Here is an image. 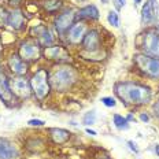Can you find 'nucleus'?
<instances>
[{
  "label": "nucleus",
  "mask_w": 159,
  "mask_h": 159,
  "mask_svg": "<svg viewBox=\"0 0 159 159\" xmlns=\"http://www.w3.org/2000/svg\"><path fill=\"white\" fill-rule=\"evenodd\" d=\"M154 112H155V115H157V117L159 118V100L154 104Z\"/></svg>",
  "instance_id": "bb28decb"
},
{
  "label": "nucleus",
  "mask_w": 159,
  "mask_h": 159,
  "mask_svg": "<svg viewBox=\"0 0 159 159\" xmlns=\"http://www.w3.org/2000/svg\"><path fill=\"white\" fill-rule=\"evenodd\" d=\"M80 18H87V19H98L99 18V10L96 6H85L78 11Z\"/></svg>",
  "instance_id": "a211bd4d"
},
{
  "label": "nucleus",
  "mask_w": 159,
  "mask_h": 159,
  "mask_svg": "<svg viewBox=\"0 0 159 159\" xmlns=\"http://www.w3.org/2000/svg\"><path fill=\"white\" fill-rule=\"evenodd\" d=\"M119 3H121L122 6H125V3H126V0H119Z\"/></svg>",
  "instance_id": "473e14b6"
},
{
  "label": "nucleus",
  "mask_w": 159,
  "mask_h": 159,
  "mask_svg": "<svg viewBox=\"0 0 159 159\" xmlns=\"http://www.w3.org/2000/svg\"><path fill=\"white\" fill-rule=\"evenodd\" d=\"M62 7V0H47L44 3V8L48 12H55Z\"/></svg>",
  "instance_id": "aec40b11"
},
{
  "label": "nucleus",
  "mask_w": 159,
  "mask_h": 159,
  "mask_svg": "<svg viewBox=\"0 0 159 159\" xmlns=\"http://www.w3.org/2000/svg\"><path fill=\"white\" fill-rule=\"evenodd\" d=\"M155 152H157V155L159 157V144H157V145H155Z\"/></svg>",
  "instance_id": "7c9ffc66"
},
{
  "label": "nucleus",
  "mask_w": 159,
  "mask_h": 159,
  "mask_svg": "<svg viewBox=\"0 0 159 159\" xmlns=\"http://www.w3.org/2000/svg\"><path fill=\"white\" fill-rule=\"evenodd\" d=\"M29 125H32V126H43V125L45 124L44 121H41V119H30V121L28 122Z\"/></svg>",
  "instance_id": "a878e982"
},
{
  "label": "nucleus",
  "mask_w": 159,
  "mask_h": 159,
  "mask_svg": "<svg viewBox=\"0 0 159 159\" xmlns=\"http://www.w3.org/2000/svg\"><path fill=\"white\" fill-rule=\"evenodd\" d=\"M11 2V4H18V0H10Z\"/></svg>",
  "instance_id": "2f4dec72"
},
{
  "label": "nucleus",
  "mask_w": 159,
  "mask_h": 159,
  "mask_svg": "<svg viewBox=\"0 0 159 159\" xmlns=\"http://www.w3.org/2000/svg\"><path fill=\"white\" fill-rule=\"evenodd\" d=\"M8 67L14 74L24 75L28 71V65L24 62V59L19 55H11L8 59Z\"/></svg>",
  "instance_id": "f8f14e48"
},
{
  "label": "nucleus",
  "mask_w": 159,
  "mask_h": 159,
  "mask_svg": "<svg viewBox=\"0 0 159 159\" xmlns=\"http://www.w3.org/2000/svg\"><path fill=\"white\" fill-rule=\"evenodd\" d=\"M44 55L48 59H59V61H65L69 59V52L62 47V45H54V47H47L44 51Z\"/></svg>",
  "instance_id": "ddd939ff"
},
{
  "label": "nucleus",
  "mask_w": 159,
  "mask_h": 159,
  "mask_svg": "<svg viewBox=\"0 0 159 159\" xmlns=\"http://www.w3.org/2000/svg\"><path fill=\"white\" fill-rule=\"evenodd\" d=\"M10 89L14 93V96H18L21 99H28L32 93L30 82H28L24 77H16L8 81Z\"/></svg>",
  "instance_id": "39448f33"
},
{
  "label": "nucleus",
  "mask_w": 159,
  "mask_h": 159,
  "mask_svg": "<svg viewBox=\"0 0 159 159\" xmlns=\"http://www.w3.org/2000/svg\"><path fill=\"white\" fill-rule=\"evenodd\" d=\"M157 34L159 36V22H158V26H157Z\"/></svg>",
  "instance_id": "72a5a7b5"
},
{
  "label": "nucleus",
  "mask_w": 159,
  "mask_h": 159,
  "mask_svg": "<svg viewBox=\"0 0 159 159\" xmlns=\"http://www.w3.org/2000/svg\"><path fill=\"white\" fill-rule=\"evenodd\" d=\"M74 11L73 10H66L62 14L58 15V18L55 19V28L58 29V32H65L67 29H70L74 22Z\"/></svg>",
  "instance_id": "6e6552de"
},
{
  "label": "nucleus",
  "mask_w": 159,
  "mask_h": 159,
  "mask_svg": "<svg viewBox=\"0 0 159 159\" xmlns=\"http://www.w3.org/2000/svg\"><path fill=\"white\" fill-rule=\"evenodd\" d=\"M99 45H100V36H99V32L95 30V29L87 32L84 40H82V47H84L85 51H88V52L99 51Z\"/></svg>",
  "instance_id": "1a4fd4ad"
},
{
  "label": "nucleus",
  "mask_w": 159,
  "mask_h": 159,
  "mask_svg": "<svg viewBox=\"0 0 159 159\" xmlns=\"http://www.w3.org/2000/svg\"><path fill=\"white\" fill-rule=\"evenodd\" d=\"M115 95L125 104L132 106L147 104L152 96L150 88L137 82H118L115 85Z\"/></svg>",
  "instance_id": "f257e3e1"
},
{
  "label": "nucleus",
  "mask_w": 159,
  "mask_h": 159,
  "mask_svg": "<svg viewBox=\"0 0 159 159\" xmlns=\"http://www.w3.org/2000/svg\"><path fill=\"white\" fill-rule=\"evenodd\" d=\"M143 49L147 55L159 59V36L157 32H147L143 37Z\"/></svg>",
  "instance_id": "0eeeda50"
},
{
  "label": "nucleus",
  "mask_w": 159,
  "mask_h": 159,
  "mask_svg": "<svg viewBox=\"0 0 159 159\" xmlns=\"http://www.w3.org/2000/svg\"><path fill=\"white\" fill-rule=\"evenodd\" d=\"M141 2V0H134V3H136V4H139V3H140Z\"/></svg>",
  "instance_id": "f704fd0d"
},
{
  "label": "nucleus",
  "mask_w": 159,
  "mask_h": 159,
  "mask_svg": "<svg viewBox=\"0 0 159 159\" xmlns=\"http://www.w3.org/2000/svg\"><path fill=\"white\" fill-rule=\"evenodd\" d=\"M30 87L37 99L41 100V99L47 98L49 89H51V85H49L48 73L45 69H40L33 74V77L30 78Z\"/></svg>",
  "instance_id": "7ed1b4c3"
},
{
  "label": "nucleus",
  "mask_w": 159,
  "mask_h": 159,
  "mask_svg": "<svg viewBox=\"0 0 159 159\" xmlns=\"http://www.w3.org/2000/svg\"><path fill=\"white\" fill-rule=\"evenodd\" d=\"M48 80H49V85H51V88L54 91L66 92L77 81V71L71 66L61 65L52 70V73L48 75Z\"/></svg>",
  "instance_id": "f03ea898"
},
{
  "label": "nucleus",
  "mask_w": 159,
  "mask_h": 159,
  "mask_svg": "<svg viewBox=\"0 0 159 159\" xmlns=\"http://www.w3.org/2000/svg\"><path fill=\"white\" fill-rule=\"evenodd\" d=\"M8 15L4 8H0V26H4L8 22Z\"/></svg>",
  "instance_id": "b1692460"
},
{
  "label": "nucleus",
  "mask_w": 159,
  "mask_h": 159,
  "mask_svg": "<svg viewBox=\"0 0 159 159\" xmlns=\"http://www.w3.org/2000/svg\"><path fill=\"white\" fill-rule=\"evenodd\" d=\"M140 119H141L143 122H148V121H150V117H148L147 114H141V115H140Z\"/></svg>",
  "instance_id": "cd10ccee"
},
{
  "label": "nucleus",
  "mask_w": 159,
  "mask_h": 159,
  "mask_svg": "<svg viewBox=\"0 0 159 159\" xmlns=\"http://www.w3.org/2000/svg\"><path fill=\"white\" fill-rule=\"evenodd\" d=\"M102 2H103V3H107V0H102Z\"/></svg>",
  "instance_id": "c9c22d12"
},
{
  "label": "nucleus",
  "mask_w": 159,
  "mask_h": 159,
  "mask_svg": "<svg viewBox=\"0 0 159 159\" xmlns=\"http://www.w3.org/2000/svg\"><path fill=\"white\" fill-rule=\"evenodd\" d=\"M128 144H129V145H130V148H132V150H133L134 152H139V150H137V147H136V144L133 143V141H128Z\"/></svg>",
  "instance_id": "c85d7f7f"
},
{
  "label": "nucleus",
  "mask_w": 159,
  "mask_h": 159,
  "mask_svg": "<svg viewBox=\"0 0 159 159\" xmlns=\"http://www.w3.org/2000/svg\"><path fill=\"white\" fill-rule=\"evenodd\" d=\"M19 56H21L24 61H37L41 56V47L37 43L33 41H24L19 45Z\"/></svg>",
  "instance_id": "423d86ee"
},
{
  "label": "nucleus",
  "mask_w": 159,
  "mask_h": 159,
  "mask_svg": "<svg viewBox=\"0 0 159 159\" xmlns=\"http://www.w3.org/2000/svg\"><path fill=\"white\" fill-rule=\"evenodd\" d=\"M18 158V150L8 141H0V159Z\"/></svg>",
  "instance_id": "2eb2a0df"
},
{
  "label": "nucleus",
  "mask_w": 159,
  "mask_h": 159,
  "mask_svg": "<svg viewBox=\"0 0 159 159\" xmlns=\"http://www.w3.org/2000/svg\"><path fill=\"white\" fill-rule=\"evenodd\" d=\"M49 134H51V139L54 140V143H56V144H65L66 141L70 139V132L65 130V129H61V128L51 129Z\"/></svg>",
  "instance_id": "f3484780"
},
{
  "label": "nucleus",
  "mask_w": 159,
  "mask_h": 159,
  "mask_svg": "<svg viewBox=\"0 0 159 159\" xmlns=\"http://www.w3.org/2000/svg\"><path fill=\"white\" fill-rule=\"evenodd\" d=\"M102 103L107 107H114L115 106V100L112 98H102Z\"/></svg>",
  "instance_id": "393cba45"
},
{
  "label": "nucleus",
  "mask_w": 159,
  "mask_h": 159,
  "mask_svg": "<svg viewBox=\"0 0 159 159\" xmlns=\"http://www.w3.org/2000/svg\"><path fill=\"white\" fill-rule=\"evenodd\" d=\"M158 16V4L157 0H150L143 6L141 8V19L144 24H151L155 21V18Z\"/></svg>",
  "instance_id": "9b49d317"
},
{
  "label": "nucleus",
  "mask_w": 159,
  "mask_h": 159,
  "mask_svg": "<svg viewBox=\"0 0 159 159\" xmlns=\"http://www.w3.org/2000/svg\"><path fill=\"white\" fill-rule=\"evenodd\" d=\"M134 62L143 73L152 78H159V59L145 54L134 55Z\"/></svg>",
  "instance_id": "20e7f679"
},
{
  "label": "nucleus",
  "mask_w": 159,
  "mask_h": 159,
  "mask_svg": "<svg viewBox=\"0 0 159 159\" xmlns=\"http://www.w3.org/2000/svg\"><path fill=\"white\" fill-rule=\"evenodd\" d=\"M39 39V43H40V45H43V47H49V45L54 43V37H52V34L49 33V30L48 29H45L44 32H43V34L40 36V37H37Z\"/></svg>",
  "instance_id": "6ab92c4d"
},
{
  "label": "nucleus",
  "mask_w": 159,
  "mask_h": 159,
  "mask_svg": "<svg viewBox=\"0 0 159 159\" xmlns=\"http://www.w3.org/2000/svg\"><path fill=\"white\" fill-rule=\"evenodd\" d=\"M12 98H14V93L10 89L7 77L3 73H0V99L3 102H6V103H11Z\"/></svg>",
  "instance_id": "4468645a"
},
{
  "label": "nucleus",
  "mask_w": 159,
  "mask_h": 159,
  "mask_svg": "<svg viewBox=\"0 0 159 159\" xmlns=\"http://www.w3.org/2000/svg\"><path fill=\"white\" fill-rule=\"evenodd\" d=\"M96 121V114L95 111H89L87 114L84 115V118H82V124L84 125H93Z\"/></svg>",
  "instance_id": "5701e85b"
},
{
  "label": "nucleus",
  "mask_w": 159,
  "mask_h": 159,
  "mask_svg": "<svg viewBox=\"0 0 159 159\" xmlns=\"http://www.w3.org/2000/svg\"><path fill=\"white\" fill-rule=\"evenodd\" d=\"M112 119H114V125H115V126H117L118 129H128V128H129L128 119L124 118L122 115L115 114L114 117H112Z\"/></svg>",
  "instance_id": "412c9836"
},
{
  "label": "nucleus",
  "mask_w": 159,
  "mask_h": 159,
  "mask_svg": "<svg viewBox=\"0 0 159 159\" xmlns=\"http://www.w3.org/2000/svg\"><path fill=\"white\" fill-rule=\"evenodd\" d=\"M87 133L91 134V136H96V132L95 130H91V129H87Z\"/></svg>",
  "instance_id": "c756f323"
},
{
  "label": "nucleus",
  "mask_w": 159,
  "mask_h": 159,
  "mask_svg": "<svg viewBox=\"0 0 159 159\" xmlns=\"http://www.w3.org/2000/svg\"><path fill=\"white\" fill-rule=\"evenodd\" d=\"M85 34H87V25L84 22H78V24H73V26L69 30L67 40L71 44H80L82 43Z\"/></svg>",
  "instance_id": "9d476101"
},
{
  "label": "nucleus",
  "mask_w": 159,
  "mask_h": 159,
  "mask_svg": "<svg viewBox=\"0 0 159 159\" xmlns=\"http://www.w3.org/2000/svg\"><path fill=\"white\" fill-rule=\"evenodd\" d=\"M107 21L108 24L111 26H114V28H118L119 26V16L115 11H110L108 12V16H107Z\"/></svg>",
  "instance_id": "4be33fe9"
},
{
  "label": "nucleus",
  "mask_w": 159,
  "mask_h": 159,
  "mask_svg": "<svg viewBox=\"0 0 159 159\" xmlns=\"http://www.w3.org/2000/svg\"><path fill=\"white\" fill-rule=\"evenodd\" d=\"M24 24H25L24 14H22L19 10H14L12 12H10L7 25H10L12 29H15V30H19V29L24 28Z\"/></svg>",
  "instance_id": "dca6fc26"
}]
</instances>
